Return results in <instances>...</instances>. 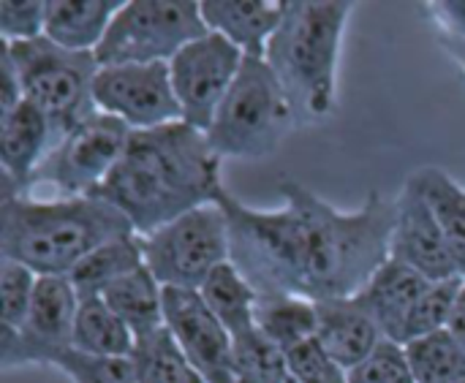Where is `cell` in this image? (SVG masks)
Masks as SVG:
<instances>
[{
	"label": "cell",
	"mask_w": 465,
	"mask_h": 383,
	"mask_svg": "<svg viewBox=\"0 0 465 383\" xmlns=\"http://www.w3.org/2000/svg\"><path fill=\"white\" fill-rule=\"evenodd\" d=\"M278 191L283 204L275 210L248 207L221 191L232 264L256 294L313 302L357 297L390 261L395 199L371 191L357 210L343 212L292 177Z\"/></svg>",
	"instance_id": "obj_1"
},
{
	"label": "cell",
	"mask_w": 465,
	"mask_h": 383,
	"mask_svg": "<svg viewBox=\"0 0 465 383\" xmlns=\"http://www.w3.org/2000/svg\"><path fill=\"white\" fill-rule=\"evenodd\" d=\"M221 158L204 131L169 123L134 131L128 147L95 196L114 204L139 237L199 210L221 196Z\"/></svg>",
	"instance_id": "obj_2"
},
{
	"label": "cell",
	"mask_w": 465,
	"mask_h": 383,
	"mask_svg": "<svg viewBox=\"0 0 465 383\" xmlns=\"http://www.w3.org/2000/svg\"><path fill=\"white\" fill-rule=\"evenodd\" d=\"M128 234L131 221L101 196H0V259L38 278H68L95 248Z\"/></svg>",
	"instance_id": "obj_3"
},
{
	"label": "cell",
	"mask_w": 465,
	"mask_h": 383,
	"mask_svg": "<svg viewBox=\"0 0 465 383\" xmlns=\"http://www.w3.org/2000/svg\"><path fill=\"white\" fill-rule=\"evenodd\" d=\"M351 3H286L264 60L281 82L297 125L327 120L338 101V57Z\"/></svg>",
	"instance_id": "obj_4"
},
{
	"label": "cell",
	"mask_w": 465,
	"mask_h": 383,
	"mask_svg": "<svg viewBox=\"0 0 465 383\" xmlns=\"http://www.w3.org/2000/svg\"><path fill=\"white\" fill-rule=\"evenodd\" d=\"M294 125V109L267 60L245 57L237 82L207 128V142L221 161H262L278 150Z\"/></svg>",
	"instance_id": "obj_5"
},
{
	"label": "cell",
	"mask_w": 465,
	"mask_h": 383,
	"mask_svg": "<svg viewBox=\"0 0 465 383\" xmlns=\"http://www.w3.org/2000/svg\"><path fill=\"white\" fill-rule=\"evenodd\" d=\"M3 49L16 65L25 101L46 114L54 142L95 112L93 84L101 68L95 52H71L46 35L19 44L3 41Z\"/></svg>",
	"instance_id": "obj_6"
},
{
	"label": "cell",
	"mask_w": 465,
	"mask_h": 383,
	"mask_svg": "<svg viewBox=\"0 0 465 383\" xmlns=\"http://www.w3.org/2000/svg\"><path fill=\"white\" fill-rule=\"evenodd\" d=\"M142 250L144 267L163 289L199 291L221 264L232 261L226 212L218 201L199 207L142 237Z\"/></svg>",
	"instance_id": "obj_7"
},
{
	"label": "cell",
	"mask_w": 465,
	"mask_h": 383,
	"mask_svg": "<svg viewBox=\"0 0 465 383\" xmlns=\"http://www.w3.org/2000/svg\"><path fill=\"white\" fill-rule=\"evenodd\" d=\"M207 33L202 3L136 0L123 3L114 14L101 46L98 65L169 63L183 46Z\"/></svg>",
	"instance_id": "obj_8"
},
{
	"label": "cell",
	"mask_w": 465,
	"mask_h": 383,
	"mask_svg": "<svg viewBox=\"0 0 465 383\" xmlns=\"http://www.w3.org/2000/svg\"><path fill=\"white\" fill-rule=\"evenodd\" d=\"M131 133L134 131L117 117L93 112L54 144L25 193H35L38 188H44L52 191V196L38 199L95 196L120 163Z\"/></svg>",
	"instance_id": "obj_9"
},
{
	"label": "cell",
	"mask_w": 465,
	"mask_h": 383,
	"mask_svg": "<svg viewBox=\"0 0 465 383\" xmlns=\"http://www.w3.org/2000/svg\"><path fill=\"white\" fill-rule=\"evenodd\" d=\"M242 63L245 54L232 41L210 30L183 46L169 60L172 87L183 112V123L207 133L223 98L237 82Z\"/></svg>",
	"instance_id": "obj_10"
},
{
	"label": "cell",
	"mask_w": 465,
	"mask_h": 383,
	"mask_svg": "<svg viewBox=\"0 0 465 383\" xmlns=\"http://www.w3.org/2000/svg\"><path fill=\"white\" fill-rule=\"evenodd\" d=\"M93 103L95 112L117 117L131 131H150L183 120L169 63L101 65L93 84Z\"/></svg>",
	"instance_id": "obj_11"
},
{
	"label": "cell",
	"mask_w": 465,
	"mask_h": 383,
	"mask_svg": "<svg viewBox=\"0 0 465 383\" xmlns=\"http://www.w3.org/2000/svg\"><path fill=\"white\" fill-rule=\"evenodd\" d=\"M79 294L68 278H38L33 308L14 335H0V368L16 370L30 365L54 368L74 349V321Z\"/></svg>",
	"instance_id": "obj_12"
},
{
	"label": "cell",
	"mask_w": 465,
	"mask_h": 383,
	"mask_svg": "<svg viewBox=\"0 0 465 383\" xmlns=\"http://www.w3.org/2000/svg\"><path fill=\"white\" fill-rule=\"evenodd\" d=\"M163 327L207 383H234V340L199 291L163 289Z\"/></svg>",
	"instance_id": "obj_13"
},
{
	"label": "cell",
	"mask_w": 465,
	"mask_h": 383,
	"mask_svg": "<svg viewBox=\"0 0 465 383\" xmlns=\"http://www.w3.org/2000/svg\"><path fill=\"white\" fill-rule=\"evenodd\" d=\"M390 259L420 272L430 283L460 275L441 226L411 177H406L401 193L395 196V229Z\"/></svg>",
	"instance_id": "obj_14"
},
{
	"label": "cell",
	"mask_w": 465,
	"mask_h": 383,
	"mask_svg": "<svg viewBox=\"0 0 465 383\" xmlns=\"http://www.w3.org/2000/svg\"><path fill=\"white\" fill-rule=\"evenodd\" d=\"M54 144L46 114L30 101L0 114V196L25 193Z\"/></svg>",
	"instance_id": "obj_15"
},
{
	"label": "cell",
	"mask_w": 465,
	"mask_h": 383,
	"mask_svg": "<svg viewBox=\"0 0 465 383\" xmlns=\"http://www.w3.org/2000/svg\"><path fill=\"white\" fill-rule=\"evenodd\" d=\"M316 316H319V327H316L319 346L346 373L354 370L360 362H365L384 340L379 324L354 297L316 302Z\"/></svg>",
	"instance_id": "obj_16"
},
{
	"label": "cell",
	"mask_w": 465,
	"mask_h": 383,
	"mask_svg": "<svg viewBox=\"0 0 465 383\" xmlns=\"http://www.w3.org/2000/svg\"><path fill=\"white\" fill-rule=\"evenodd\" d=\"M428 286V278L390 259L354 300L371 313L387 340L403 343L406 324Z\"/></svg>",
	"instance_id": "obj_17"
},
{
	"label": "cell",
	"mask_w": 465,
	"mask_h": 383,
	"mask_svg": "<svg viewBox=\"0 0 465 383\" xmlns=\"http://www.w3.org/2000/svg\"><path fill=\"white\" fill-rule=\"evenodd\" d=\"M286 3L278 0H207L202 16L210 33L232 41L245 57H264L270 38L283 19Z\"/></svg>",
	"instance_id": "obj_18"
},
{
	"label": "cell",
	"mask_w": 465,
	"mask_h": 383,
	"mask_svg": "<svg viewBox=\"0 0 465 383\" xmlns=\"http://www.w3.org/2000/svg\"><path fill=\"white\" fill-rule=\"evenodd\" d=\"M120 5V0H52L44 35L71 52H95Z\"/></svg>",
	"instance_id": "obj_19"
},
{
	"label": "cell",
	"mask_w": 465,
	"mask_h": 383,
	"mask_svg": "<svg viewBox=\"0 0 465 383\" xmlns=\"http://www.w3.org/2000/svg\"><path fill=\"white\" fill-rule=\"evenodd\" d=\"M409 177L430 204L450 245V253L458 264V272L465 278V188L450 172L439 166H422Z\"/></svg>",
	"instance_id": "obj_20"
},
{
	"label": "cell",
	"mask_w": 465,
	"mask_h": 383,
	"mask_svg": "<svg viewBox=\"0 0 465 383\" xmlns=\"http://www.w3.org/2000/svg\"><path fill=\"white\" fill-rule=\"evenodd\" d=\"M144 267V250H142V237L128 234L117 237L101 248H95L71 275V286L76 289L79 300L87 297H101L109 286L117 280L128 278L131 272Z\"/></svg>",
	"instance_id": "obj_21"
},
{
	"label": "cell",
	"mask_w": 465,
	"mask_h": 383,
	"mask_svg": "<svg viewBox=\"0 0 465 383\" xmlns=\"http://www.w3.org/2000/svg\"><path fill=\"white\" fill-rule=\"evenodd\" d=\"M101 300L125 321L136 340L163 327V286L147 267L109 286Z\"/></svg>",
	"instance_id": "obj_22"
},
{
	"label": "cell",
	"mask_w": 465,
	"mask_h": 383,
	"mask_svg": "<svg viewBox=\"0 0 465 383\" xmlns=\"http://www.w3.org/2000/svg\"><path fill=\"white\" fill-rule=\"evenodd\" d=\"M256 327L286 354L316 338V302L294 294H259Z\"/></svg>",
	"instance_id": "obj_23"
},
{
	"label": "cell",
	"mask_w": 465,
	"mask_h": 383,
	"mask_svg": "<svg viewBox=\"0 0 465 383\" xmlns=\"http://www.w3.org/2000/svg\"><path fill=\"white\" fill-rule=\"evenodd\" d=\"M199 294L204 297L207 308L218 316V321L229 329L232 340L256 329L259 294L253 291V286L240 275V270L232 261L221 264L207 278V283L199 289Z\"/></svg>",
	"instance_id": "obj_24"
},
{
	"label": "cell",
	"mask_w": 465,
	"mask_h": 383,
	"mask_svg": "<svg viewBox=\"0 0 465 383\" xmlns=\"http://www.w3.org/2000/svg\"><path fill=\"white\" fill-rule=\"evenodd\" d=\"M136 346L134 332L125 321L101 300H79L74 321V349L90 357H131Z\"/></svg>",
	"instance_id": "obj_25"
},
{
	"label": "cell",
	"mask_w": 465,
	"mask_h": 383,
	"mask_svg": "<svg viewBox=\"0 0 465 383\" xmlns=\"http://www.w3.org/2000/svg\"><path fill=\"white\" fill-rule=\"evenodd\" d=\"M131 359L139 383H207L180 351L166 327L139 338Z\"/></svg>",
	"instance_id": "obj_26"
},
{
	"label": "cell",
	"mask_w": 465,
	"mask_h": 383,
	"mask_svg": "<svg viewBox=\"0 0 465 383\" xmlns=\"http://www.w3.org/2000/svg\"><path fill=\"white\" fill-rule=\"evenodd\" d=\"M403 349L417 383L465 381V351L447 329L425 338H414L403 343Z\"/></svg>",
	"instance_id": "obj_27"
},
{
	"label": "cell",
	"mask_w": 465,
	"mask_h": 383,
	"mask_svg": "<svg viewBox=\"0 0 465 383\" xmlns=\"http://www.w3.org/2000/svg\"><path fill=\"white\" fill-rule=\"evenodd\" d=\"M289 365L286 354L262 335V329H251L234 338V383H286Z\"/></svg>",
	"instance_id": "obj_28"
},
{
	"label": "cell",
	"mask_w": 465,
	"mask_h": 383,
	"mask_svg": "<svg viewBox=\"0 0 465 383\" xmlns=\"http://www.w3.org/2000/svg\"><path fill=\"white\" fill-rule=\"evenodd\" d=\"M465 278H450V280H439V283H430L428 291L422 294V300L417 302L409 324H406V335H403V343L414 340V338H425V335H433V332H441L450 327V319H452V310L458 305V297L463 291Z\"/></svg>",
	"instance_id": "obj_29"
},
{
	"label": "cell",
	"mask_w": 465,
	"mask_h": 383,
	"mask_svg": "<svg viewBox=\"0 0 465 383\" xmlns=\"http://www.w3.org/2000/svg\"><path fill=\"white\" fill-rule=\"evenodd\" d=\"M35 286V272L16 261L0 259V335H14L25 324L33 308Z\"/></svg>",
	"instance_id": "obj_30"
},
{
	"label": "cell",
	"mask_w": 465,
	"mask_h": 383,
	"mask_svg": "<svg viewBox=\"0 0 465 383\" xmlns=\"http://www.w3.org/2000/svg\"><path fill=\"white\" fill-rule=\"evenodd\" d=\"M54 370L71 383H139L131 357H90L71 349L54 362Z\"/></svg>",
	"instance_id": "obj_31"
},
{
	"label": "cell",
	"mask_w": 465,
	"mask_h": 383,
	"mask_svg": "<svg viewBox=\"0 0 465 383\" xmlns=\"http://www.w3.org/2000/svg\"><path fill=\"white\" fill-rule=\"evenodd\" d=\"M349 383H417L403 343L381 340L379 349L360 362L354 370H349Z\"/></svg>",
	"instance_id": "obj_32"
},
{
	"label": "cell",
	"mask_w": 465,
	"mask_h": 383,
	"mask_svg": "<svg viewBox=\"0 0 465 383\" xmlns=\"http://www.w3.org/2000/svg\"><path fill=\"white\" fill-rule=\"evenodd\" d=\"M289 378L305 383H349V373L330 359V354L319 346V340L300 343L297 349L286 351Z\"/></svg>",
	"instance_id": "obj_33"
},
{
	"label": "cell",
	"mask_w": 465,
	"mask_h": 383,
	"mask_svg": "<svg viewBox=\"0 0 465 383\" xmlns=\"http://www.w3.org/2000/svg\"><path fill=\"white\" fill-rule=\"evenodd\" d=\"M46 27V3H0V38L5 44L41 38Z\"/></svg>",
	"instance_id": "obj_34"
},
{
	"label": "cell",
	"mask_w": 465,
	"mask_h": 383,
	"mask_svg": "<svg viewBox=\"0 0 465 383\" xmlns=\"http://www.w3.org/2000/svg\"><path fill=\"white\" fill-rule=\"evenodd\" d=\"M428 14L441 41H465V3H430Z\"/></svg>",
	"instance_id": "obj_35"
},
{
	"label": "cell",
	"mask_w": 465,
	"mask_h": 383,
	"mask_svg": "<svg viewBox=\"0 0 465 383\" xmlns=\"http://www.w3.org/2000/svg\"><path fill=\"white\" fill-rule=\"evenodd\" d=\"M0 74H3V82H0V114H5V112H11L14 106H19L25 101L16 65H14V60H11V54L5 49H0Z\"/></svg>",
	"instance_id": "obj_36"
},
{
	"label": "cell",
	"mask_w": 465,
	"mask_h": 383,
	"mask_svg": "<svg viewBox=\"0 0 465 383\" xmlns=\"http://www.w3.org/2000/svg\"><path fill=\"white\" fill-rule=\"evenodd\" d=\"M447 332L458 340V346L465 351V286H463V291H460V297H458L455 310H452V319H450Z\"/></svg>",
	"instance_id": "obj_37"
},
{
	"label": "cell",
	"mask_w": 465,
	"mask_h": 383,
	"mask_svg": "<svg viewBox=\"0 0 465 383\" xmlns=\"http://www.w3.org/2000/svg\"><path fill=\"white\" fill-rule=\"evenodd\" d=\"M463 383H465V381H463Z\"/></svg>",
	"instance_id": "obj_38"
}]
</instances>
